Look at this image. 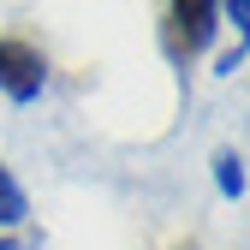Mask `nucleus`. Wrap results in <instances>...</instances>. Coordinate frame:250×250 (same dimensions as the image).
I'll return each instance as SVG.
<instances>
[{
  "label": "nucleus",
  "mask_w": 250,
  "mask_h": 250,
  "mask_svg": "<svg viewBox=\"0 0 250 250\" xmlns=\"http://www.w3.org/2000/svg\"><path fill=\"white\" fill-rule=\"evenodd\" d=\"M42 89H48V60L30 42H12L6 36V42H0V96L24 107V102H36Z\"/></svg>",
  "instance_id": "f03ea898"
},
{
  "label": "nucleus",
  "mask_w": 250,
  "mask_h": 250,
  "mask_svg": "<svg viewBox=\"0 0 250 250\" xmlns=\"http://www.w3.org/2000/svg\"><path fill=\"white\" fill-rule=\"evenodd\" d=\"M214 24H221V6L214 0H167L161 18V48L173 66H191V60L214 42Z\"/></svg>",
  "instance_id": "f257e3e1"
},
{
  "label": "nucleus",
  "mask_w": 250,
  "mask_h": 250,
  "mask_svg": "<svg viewBox=\"0 0 250 250\" xmlns=\"http://www.w3.org/2000/svg\"><path fill=\"white\" fill-rule=\"evenodd\" d=\"M0 250H36V238H0Z\"/></svg>",
  "instance_id": "0eeeda50"
},
{
  "label": "nucleus",
  "mask_w": 250,
  "mask_h": 250,
  "mask_svg": "<svg viewBox=\"0 0 250 250\" xmlns=\"http://www.w3.org/2000/svg\"><path fill=\"white\" fill-rule=\"evenodd\" d=\"M214 6H227V18H232V30H238V36L250 30V0H214Z\"/></svg>",
  "instance_id": "39448f33"
},
{
  "label": "nucleus",
  "mask_w": 250,
  "mask_h": 250,
  "mask_svg": "<svg viewBox=\"0 0 250 250\" xmlns=\"http://www.w3.org/2000/svg\"><path fill=\"white\" fill-rule=\"evenodd\" d=\"M30 214V197H24V185L12 179V167L0 161V227H18Z\"/></svg>",
  "instance_id": "7ed1b4c3"
},
{
  "label": "nucleus",
  "mask_w": 250,
  "mask_h": 250,
  "mask_svg": "<svg viewBox=\"0 0 250 250\" xmlns=\"http://www.w3.org/2000/svg\"><path fill=\"white\" fill-rule=\"evenodd\" d=\"M214 185H221V197H244V155L238 149H221V155H214Z\"/></svg>",
  "instance_id": "20e7f679"
},
{
  "label": "nucleus",
  "mask_w": 250,
  "mask_h": 250,
  "mask_svg": "<svg viewBox=\"0 0 250 250\" xmlns=\"http://www.w3.org/2000/svg\"><path fill=\"white\" fill-rule=\"evenodd\" d=\"M238 66H244V48H232V54H221V66H214V72H221V78H232Z\"/></svg>",
  "instance_id": "423d86ee"
}]
</instances>
